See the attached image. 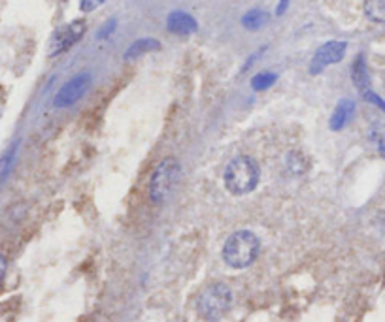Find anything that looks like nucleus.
I'll return each instance as SVG.
<instances>
[{"instance_id":"1","label":"nucleus","mask_w":385,"mask_h":322,"mask_svg":"<svg viewBox=\"0 0 385 322\" xmlns=\"http://www.w3.org/2000/svg\"><path fill=\"white\" fill-rule=\"evenodd\" d=\"M261 252V241L249 230H238L227 238L223 245V260L232 270H246Z\"/></svg>"},{"instance_id":"2","label":"nucleus","mask_w":385,"mask_h":322,"mask_svg":"<svg viewBox=\"0 0 385 322\" xmlns=\"http://www.w3.org/2000/svg\"><path fill=\"white\" fill-rule=\"evenodd\" d=\"M259 179H261V170H259V165L257 160L248 155H240V157H234L227 165L225 176H223V181H225V188L234 196H244V194L253 193L257 185H259Z\"/></svg>"},{"instance_id":"3","label":"nucleus","mask_w":385,"mask_h":322,"mask_svg":"<svg viewBox=\"0 0 385 322\" xmlns=\"http://www.w3.org/2000/svg\"><path fill=\"white\" fill-rule=\"evenodd\" d=\"M232 290L225 283L208 285L196 298V313L208 322H215L231 311Z\"/></svg>"},{"instance_id":"4","label":"nucleus","mask_w":385,"mask_h":322,"mask_svg":"<svg viewBox=\"0 0 385 322\" xmlns=\"http://www.w3.org/2000/svg\"><path fill=\"white\" fill-rule=\"evenodd\" d=\"M179 181V162L176 158H163L159 165L155 166L151 179H149L148 194L151 204L160 205L170 198L174 188Z\"/></svg>"},{"instance_id":"5","label":"nucleus","mask_w":385,"mask_h":322,"mask_svg":"<svg viewBox=\"0 0 385 322\" xmlns=\"http://www.w3.org/2000/svg\"><path fill=\"white\" fill-rule=\"evenodd\" d=\"M85 30H87V25H85L83 19L66 23L61 29L55 30V34L49 40V57L61 55V53L68 51L72 46H76L77 41L83 38V34H85Z\"/></svg>"},{"instance_id":"6","label":"nucleus","mask_w":385,"mask_h":322,"mask_svg":"<svg viewBox=\"0 0 385 322\" xmlns=\"http://www.w3.org/2000/svg\"><path fill=\"white\" fill-rule=\"evenodd\" d=\"M91 87V74H77L70 79V82H66L61 91L55 96L53 104L55 108H59V110H65V108H70L77 102V100L83 98V94L87 93Z\"/></svg>"},{"instance_id":"7","label":"nucleus","mask_w":385,"mask_h":322,"mask_svg":"<svg viewBox=\"0 0 385 322\" xmlns=\"http://www.w3.org/2000/svg\"><path fill=\"white\" fill-rule=\"evenodd\" d=\"M348 44L346 41H327L315 51L314 60H312V72H320L321 68H325L329 65H336L344 59Z\"/></svg>"},{"instance_id":"8","label":"nucleus","mask_w":385,"mask_h":322,"mask_svg":"<svg viewBox=\"0 0 385 322\" xmlns=\"http://www.w3.org/2000/svg\"><path fill=\"white\" fill-rule=\"evenodd\" d=\"M166 27L172 34L178 36H189L193 32H196L198 25H196V19L193 15L185 12H172L166 19Z\"/></svg>"},{"instance_id":"9","label":"nucleus","mask_w":385,"mask_h":322,"mask_svg":"<svg viewBox=\"0 0 385 322\" xmlns=\"http://www.w3.org/2000/svg\"><path fill=\"white\" fill-rule=\"evenodd\" d=\"M353 112H355V104H353V100H340L338 105L334 108V112H332L331 117V130H342L346 124L350 123L351 117H353Z\"/></svg>"},{"instance_id":"10","label":"nucleus","mask_w":385,"mask_h":322,"mask_svg":"<svg viewBox=\"0 0 385 322\" xmlns=\"http://www.w3.org/2000/svg\"><path fill=\"white\" fill-rule=\"evenodd\" d=\"M159 49H160L159 40H155V38H140V40H137L134 44H131L129 49L125 51V60L138 59V57H142V55L159 51Z\"/></svg>"},{"instance_id":"11","label":"nucleus","mask_w":385,"mask_h":322,"mask_svg":"<svg viewBox=\"0 0 385 322\" xmlns=\"http://www.w3.org/2000/svg\"><path fill=\"white\" fill-rule=\"evenodd\" d=\"M351 77H353V83L355 87L359 89V93H367L370 91V82H368V72L367 65H365V57L359 55L353 63V68H351Z\"/></svg>"},{"instance_id":"12","label":"nucleus","mask_w":385,"mask_h":322,"mask_svg":"<svg viewBox=\"0 0 385 322\" xmlns=\"http://www.w3.org/2000/svg\"><path fill=\"white\" fill-rule=\"evenodd\" d=\"M365 15L374 23H385V0H365Z\"/></svg>"},{"instance_id":"13","label":"nucleus","mask_w":385,"mask_h":322,"mask_svg":"<svg viewBox=\"0 0 385 322\" xmlns=\"http://www.w3.org/2000/svg\"><path fill=\"white\" fill-rule=\"evenodd\" d=\"M268 13L265 10H251L242 18V25L248 30H257L268 23Z\"/></svg>"},{"instance_id":"14","label":"nucleus","mask_w":385,"mask_h":322,"mask_svg":"<svg viewBox=\"0 0 385 322\" xmlns=\"http://www.w3.org/2000/svg\"><path fill=\"white\" fill-rule=\"evenodd\" d=\"M15 153H18V141H13L12 146L4 151V155L0 157V181H4L8 174H10V170H12L13 160H15Z\"/></svg>"},{"instance_id":"15","label":"nucleus","mask_w":385,"mask_h":322,"mask_svg":"<svg viewBox=\"0 0 385 322\" xmlns=\"http://www.w3.org/2000/svg\"><path fill=\"white\" fill-rule=\"evenodd\" d=\"M276 79H278V76L272 74V72H261V74H257L251 79V89L253 91H267L268 87H272Z\"/></svg>"},{"instance_id":"16","label":"nucleus","mask_w":385,"mask_h":322,"mask_svg":"<svg viewBox=\"0 0 385 322\" xmlns=\"http://www.w3.org/2000/svg\"><path fill=\"white\" fill-rule=\"evenodd\" d=\"M287 168H289L291 172H295V174L304 170V162L303 157H301V153H289V157H287Z\"/></svg>"},{"instance_id":"17","label":"nucleus","mask_w":385,"mask_h":322,"mask_svg":"<svg viewBox=\"0 0 385 322\" xmlns=\"http://www.w3.org/2000/svg\"><path fill=\"white\" fill-rule=\"evenodd\" d=\"M106 2L108 0H80V8H82V12H95Z\"/></svg>"},{"instance_id":"18","label":"nucleus","mask_w":385,"mask_h":322,"mask_svg":"<svg viewBox=\"0 0 385 322\" xmlns=\"http://www.w3.org/2000/svg\"><path fill=\"white\" fill-rule=\"evenodd\" d=\"M6 271H8V258L4 257V255H0V288H2V283H4Z\"/></svg>"},{"instance_id":"19","label":"nucleus","mask_w":385,"mask_h":322,"mask_svg":"<svg viewBox=\"0 0 385 322\" xmlns=\"http://www.w3.org/2000/svg\"><path fill=\"white\" fill-rule=\"evenodd\" d=\"M113 29H115V21H113V19H110V21H108V25L101 30V34H99V36H101V38H108V36H110V32H112Z\"/></svg>"},{"instance_id":"20","label":"nucleus","mask_w":385,"mask_h":322,"mask_svg":"<svg viewBox=\"0 0 385 322\" xmlns=\"http://www.w3.org/2000/svg\"><path fill=\"white\" fill-rule=\"evenodd\" d=\"M287 4H289V0H279L278 15H279V13H284V12H285V8H287Z\"/></svg>"}]
</instances>
